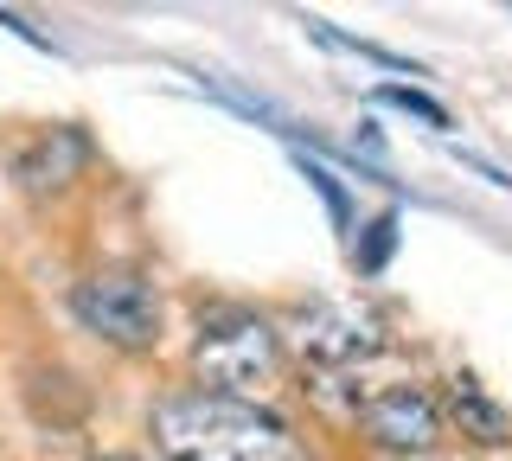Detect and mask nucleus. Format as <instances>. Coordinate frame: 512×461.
<instances>
[{"label": "nucleus", "mask_w": 512, "mask_h": 461, "mask_svg": "<svg viewBox=\"0 0 512 461\" xmlns=\"http://www.w3.org/2000/svg\"><path fill=\"white\" fill-rule=\"evenodd\" d=\"M103 461H135V455H103Z\"/></svg>", "instance_id": "obj_13"}, {"label": "nucleus", "mask_w": 512, "mask_h": 461, "mask_svg": "<svg viewBox=\"0 0 512 461\" xmlns=\"http://www.w3.org/2000/svg\"><path fill=\"white\" fill-rule=\"evenodd\" d=\"M384 103H397V109H410V116H423L429 129H448V109L429 97V90H416V84H384Z\"/></svg>", "instance_id": "obj_10"}, {"label": "nucleus", "mask_w": 512, "mask_h": 461, "mask_svg": "<svg viewBox=\"0 0 512 461\" xmlns=\"http://www.w3.org/2000/svg\"><path fill=\"white\" fill-rule=\"evenodd\" d=\"M0 26H7V33H13V39H26V45H39V52H52V39H45V33H32V26L20 20V13H7V7H0Z\"/></svg>", "instance_id": "obj_11"}, {"label": "nucleus", "mask_w": 512, "mask_h": 461, "mask_svg": "<svg viewBox=\"0 0 512 461\" xmlns=\"http://www.w3.org/2000/svg\"><path fill=\"white\" fill-rule=\"evenodd\" d=\"M448 410H455L461 436L480 442V449H506V442H512V417L487 397V385H480V378H468V372L448 378Z\"/></svg>", "instance_id": "obj_7"}, {"label": "nucleus", "mask_w": 512, "mask_h": 461, "mask_svg": "<svg viewBox=\"0 0 512 461\" xmlns=\"http://www.w3.org/2000/svg\"><path fill=\"white\" fill-rule=\"evenodd\" d=\"M295 167L308 173V186L320 193V205H327V218H333V225H340V237H352V199H346V186L333 180V167L308 161V154H295Z\"/></svg>", "instance_id": "obj_9"}, {"label": "nucleus", "mask_w": 512, "mask_h": 461, "mask_svg": "<svg viewBox=\"0 0 512 461\" xmlns=\"http://www.w3.org/2000/svg\"><path fill=\"white\" fill-rule=\"evenodd\" d=\"M461 167H474V173H480V180H487V186H506V193H512V173H506V167L480 161V154H461Z\"/></svg>", "instance_id": "obj_12"}, {"label": "nucleus", "mask_w": 512, "mask_h": 461, "mask_svg": "<svg viewBox=\"0 0 512 461\" xmlns=\"http://www.w3.org/2000/svg\"><path fill=\"white\" fill-rule=\"evenodd\" d=\"M71 314L84 321V333H96L116 353H148L160 346V289L135 269H96L71 289Z\"/></svg>", "instance_id": "obj_3"}, {"label": "nucleus", "mask_w": 512, "mask_h": 461, "mask_svg": "<svg viewBox=\"0 0 512 461\" xmlns=\"http://www.w3.org/2000/svg\"><path fill=\"white\" fill-rule=\"evenodd\" d=\"M352 423H359V436L384 455H429L442 442V410L423 385H384L372 397H359Z\"/></svg>", "instance_id": "obj_4"}, {"label": "nucleus", "mask_w": 512, "mask_h": 461, "mask_svg": "<svg viewBox=\"0 0 512 461\" xmlns=\"http://www.w3.org/2000/svg\"><path fill=\"white\" fill-rule=\"evenodd\" d=\"M301 346L333 372H352V365L378 359L391 340H384V321L359 301H308L301 308Z\"/></svg>", "instance_id": "obj_5"}, {"label": "nucleus", "mask_w": 512, "mask_h": 461, "mask_svg": "<svg viewBox=\"0 0 512 461\" xmlns=\"http://www.w3.org/2000/svg\"><path fill=\"white\" fill-rule=\"evenodd\" d=\"M391 250H397V212H378L372 225L352 237V263H359V276H378V269L391 263Z\"/></svg>", "instance_id": "obj_8"}, {"label": "nucleus", "mask_w": 512, "mask_h": 461, "mask_svg": "<svg viewBox=\"0 0 512 461\" xmlns=\"http://www.w3.org/2000/svg\"><path fill=\"white\" fill-rule=\"evenodd\" d=\"M148 436L167 461H314L308 442L276 410L244 404V397H205V391L160 397Z\"/></svg>", "instance_id": "obj_1"}, {"label": "nucleus", "mask_w": 512, "mask_h": 461, "mask_svg": "<svg viewBox=\"0 0 512 461\" xmlns=\"http://www.w3.org/2000/svg\"><path fill=\"white\" fill-rule=\"evenodd\" d=\"M282 372V333L250 308H218L199 321L192 340V378L205 397H244L256 404V391H269Z\"/></svg>", "instance_id": "obj_2"}, {"label": "nucleus", "mask_w": 512, "mask_h": 461, "mask_svg": "<svg viewBox=\"0 0 512 461\" xmlns=\"http://www.w3.org/2000/svg\"><path fill=\"white\" fill-rule=\"evenodd\" d=\"M90 161V141L77 129H45L39 141H26L20 161H13V180L26 186V193H64V186L84 173Z\"/></svg>", "instance_id": "obj_6"}]
</instances>
